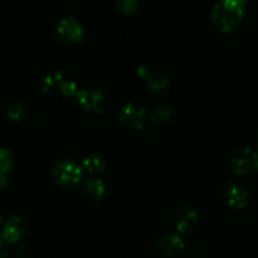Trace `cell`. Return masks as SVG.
<instances>
[{
  "mask_svg": "<svg viewBox=\"0 0 258 258\" xmlns=\"http://www.w3.org/2000/svg\"><path fill=\"white\" fill-rule=\"evenodd\" d=\"M2 221H3V218H2V213H0V224H2Z\"/></svg>",
  "mask_w": 258,
  "mask_h": 258,
  "instance_id": "cell-25",
  "label": "cell"
},
{
  "mask_svg": "<svg viewBox=\"0 0 258 258\" xmlns=\"http://www.w3.org/2000/svg\"><path fill=\"white\" fill-rule=\"evenodd\" d=\"M52 176L57 183L66 186H72L80 183L82 178V169L73 161L63 160L53 168Z\"/></svg>",
  "mask_w": 258,
  "mask_h": 258,
  "instance_id": "cell-2",
  "label": "cell"
},
{
  "mask_svg": "<svg viewBox=\"0 0 258 258\" xmlns=\"http://www.w3.org/2000/svg\"><path fill=\"white\" fill-rule=\"evenodd\" d=\"M7 244V242H5L4 239H3V237L0 236V258H8L9 252H8Z\"/></svg>",
  "mask_w": 258,
  "mask_h": 258,
  "instance_id": "cell-20",
  "label": "cell"
},
{
  "mask_svg": "<svg viewBox=\"0 0 258 258\" xmlns=\"http://www.w3.org/2000/svg\"><path fill=\"white\" fill-rule=\"evenodd\" d=\"M239 2H242V3H243V4H246V2H247V0H239Z\"/></svg>",
  "mask_w": 258,
  "mask_h": 258,
  "instance_id": "cell-24",
  "label": "cell"
},
{
  "mask_svg": "<svg viewBox=\"0 0 258 258\" xmlns=\"http://www.w3.org/2000/svg\"><path fill=\"white\" fill-rule=\"evenodd\" d=\"M60 92L63 93L64 96H73L76 95L77 92V86H76L75 82H72V81H64V83H63L62 88H60Z\"/></svg>",
  "mask_w": 258,
  "mask_h": 258,
  "instance_id": "cell-19",
  "label": "cell"
},
{
  "mask_svg": "<svg viewBox=\"0 0 258 258\" xmlns=\"http://www.w3.org/2000/svg\"><path fill=\"white\" fill-rule=\"evenodd\" d=\"M80 105L91 112H102L106 106V97L100 90H83L77 93Z\"/></svg>",
  "mask_w": 258,
  "mask_h": 258,
  "instance_id": "cell-4",
  "label": "cell"
},
{
  "mask_svg": "<svg viewBox=\"0 0 258 258\" xmlns=\"http://www.w3.org/2000/svg\"><path fill=\"white\" fill-rule=\"evenodd\" d=\"M139 4H140V0H117V5L123 13H134L138 9Z\"/></svg>",
  "mask_w": 258,
  "mask_h": 258,
  "instance_id": "cell-18",
  "label": "cell"
},
{
  "mask_svg": "<svg viewBox=\"0 0 258 258\" xmlns=\"http://www.w3.org/2000/svg\"><path fill=\"white\" fill-rule=\"evenodd\" d=\"M64 81L66 78L63 73L52 72L43 78L42 82H40V87L45 92H57V91H60Z\"/></svg>",
  "mask_w": 258,
  "mask_h": 258,
  "instance_id": "cell-12",
  "label": "cell"
},
{
  "mask_svg": "<svg viewBox=\"0 0 258 258\" xmlns=\"http://www.w3.org/2000/svg\"><path fill=\"white\" fill-rule=\"evenodd\" d=\"M184 248V243L181 238L176 234H169L163 237L159 242V249L165 256H176Z\"/></svg>",
  "mask_w": 258,
  "mask_h": 258,
  "instance_id": "cell-10",
  "label": "cell"
},
{
  "mask_svg": "<svg viewBox=\"0 0 258 258\" xmlns=\"http://www.w3.org/2000/svg\"><path fill=\"white\" fill-rule=\"evenodd\" d=\"M139 76L143 77L144 80L148 82L149 87L154 92H160V91L165 90V87L168 86V80H166L165 76H163L161 73H156L150 71L146 67H140L138 71Z\"/></svg>",
  "mask_w": 258,
  "mask_h": 258,
  "instance_id": "cell-9",
  "label": "cell"
},
{
  "mask_svg": "<svg viewBox=\"0 0 258 258\" xmlns=\"http://www.w3.org/2000/svg\"><path fill=\"white\" fill-rule=\"evenodd\" d=\"M85 191L88 197L93 199H101L105 194V185L100 179H88L86 181Z\"/></svg>",
  "mask_w": 258,
  "mask_h": 258,
  "instance_id": "cell-14",
  "label": "cell"
},
{
  "mask_svg": "<svg viewBox=\"0 0 258 258\" xmlns=\"http://www.w3.org/2000/svg\"><path fill=\"white\" fill-rule=\"evenodd\" d=\"M8 184V179H7V175H4V174H0V189L2 188H5Z\"/></svg>",
  "mask_w": 258,
  "mask_h": 258,
  "instance_id": "cell-22",
  "label": "cell"
},
{
  "mask_svg": "<svg viewBox=\"0 0 258 258\" xmlns=\"http://www.w3.org/2000/svg\"><path fill=\"white\" fill-rule=\"evenodd\" d=\"M254 168H256V170L258 171V151L256 153V161H254Z\"/></svg>",
  "mask_w": 258,
  "mask_h": 258,
  "instance_id": "cell-23",
  "label": "cell"
},
{
  "mask_svg": "<svg viewBox=\"0 0 258 258\" xmlns=\"http://www.w3.org/2000/svg\"><path fill=\"white\" fill-rule=\"evenodd\" d=\"M226 199L231 207L242 209L248 202V191L241 184L228 183L226 186Z\"/></svg>",
  "mask_w": 258,
  "mask_h": 258,
  "instance_id": "cell-7",
  "label": "cell"
},
{
  "mask_svg": "<svg viewBox=\"0 0 258 258\" xmlns=\"http://www.w3.org/2000/svg\"><path fill=\"white\" fill-rule=\"evenodd\" d=\"M171 116V108L169 106H161L158 110L154 112L153 121L154 122H165L170 118Z\"/></svg>",
  "mask_w": 258,
  "mask_h": 258,
  "instance_id": "cell-17",
  "label": "cell"
},
{
  "mask_svg": "<svg viewBox=\"0 0 258 258\" xmlns=\"http://www.w3.org/2000/svg\"><path fill=\"white\" fill-rule=\"evenodd\" d=\"M146 117H148V113L145 108L136 105H126L120 113V120L125 125H127L128 127L138 128V130L144 127Z\"/></svg>",
  "mask_w": 258,
  "mask_h": 258,
  "instance_id": "cell-5",
  "label": "cell"
},
{
  "mask_svg": "<svg viewBox=\"0 0 258 258\" xmlns=\"http://www.w3.org/2000/svg\"><path fill=\"white\" fill-rule=\"evenodd\" d=\"M83 168L88 171V173H100V171L103 170L105 168V160L101 158L100 155H96V154H92V155L87 156V158L83 160Z\"/></svg>",
  "mask_w": 258,
  "mask_h": 258,
  "instance_id": "cell-15",
  "label": "cell"
},
{
  "mask_svg": "<svg viewBox=\"0 0 258 258\" xmlns=\"http://www.w3.org/2000/svg\"><path fill=\"white\" fill-rule=\"evenodd\" d=\"M4 113L10 120L18 121L24 115V106L17 100H9L4 103Z\"/></svg>",
  "mask_w": 258,
  "mask_h": 258,
  "instance_id": "cell-13",
  "label": "cell"
},
{
  "mask_svg": "<svg viewBox=\"0 0 258 258\" xmlns=\"http://www.w3.org/2000/svg\"><path fill=\"white\" fill-rule=\"evenodd\" d=\"M14 258H28V253H27V251H25L24 248L18 249L17 253H15Z\"/></svg>",
  "mask_w": 258,
  "mask_h": 258,
  "instance_id": "cell-21",
  "label": "cell"
},
{
  "mask_svg": "<svg viewBox=\"0 0 258 258\" xmlns=\"http://www.w3.org/2000/svg\"><path fill=\"white\" fill-rule=\"evenodd\" d=\"M244 4L239 0H218L212 10L213 23L223 32H231L241 22Z\"/></svg>",
  "mask_w": 258,
  "mask_h": 258,
  "instance_id": "cell-1",
  "label": "cell"
},
{
  "mask_svg": "<svg viewBox=\"0 0 258 258\" xmlns=\"http://www.w3.org/2000/svg\"><path fill=\"white\" fill-rule=\"evenodd\" d=\"M58 33L68 42H80L83 37V28L75 18H64L58 24Z\"/></svg>",
  "mask_w": 258,
  "mask_h": 258,
  "instance_id": "cell-6",
  "label": "cell"
},
{
  "mask_svg": "<svg viewBox=\"0 0 258 258\" xmlns=\"http://www.w3.org/2000/svg\"><path fill=\"white\" fill-rule=\"evenodd\" d=\"M197 222V212L190 207H185L179 211L176 217V229L179 233H186L193 228Z\"/></svg>",
  "mask_w": 258,
  "mask_h": 258,
  "instance_id": "cell-11",
  "label": "cell"
},
{
  "mask_svg": "<svg viewBox=\"0 0 258 258\" xmlns=\"http://www.w3.org/2000/svg\"><path fill=\"white\" fill-rule=\"evenodd\" d=\"M254 161H256V153L252 151V149L244 148L236 151L231 159L232 170L237 175H247L256 170L254 168Z\"/></svg>",
  "mask_w": 258,
  "mask_h": 258,
  "instance_id": "cell-3",
  "label": "cell"
},
{
  "mask_svg": "<svg viewBox=\"0 0 258 258\" xmlns=\"http://www.w3.org/2000/svg\"><path fill=\"white\" fill-rule=\"evenodd\" d=\"M24 232L25 224L23 222V219L19 218V217H12L5 223L2 237L7 243H15V242H18L24 236Z\"/></svg>",
  "mask_w": 258,
  "mask_h": 258,
  "instance_id": "cell-8",
  "label": "cell"
},
{
  "mask_svg": "<svg viewBox=\"0 0 258 258\" xmlns=\"http://www.w3.org/2000/svg\"><path fill=\"white\" fill-rule=\"evenodd\" d=\"M13 164H14V160H13L12 153L8 149L0 148V174L7 175L12 170Z\"/></svg>",
  "mask_w": 258,
  "mask_h": 258,
  "instance_id": "cell-16",
  "label": "cell"
}]
</instances>
